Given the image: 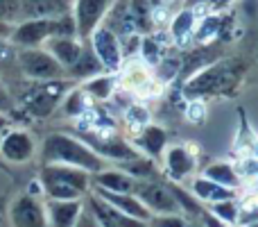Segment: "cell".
<instances>
[{
    "mask_svg": "<svg viewBox=\"0 0 258 227\" xmlns=\"http://www.w3.org/2000/svg\"><path fill=\"white\" fill-rule=\"evenodd\" d=\"M218 32H220V18L209 16V18H204V21L200 23V27L195 30V39L200 41V43H206V41H211Z\"/></svg>",
    "mask_w": 258,
    "mask_h": 227,
    "instance_id": "cell-28",
    "label": "cell"
},
{
    "mask_svg": "<svg viewBox=\"0 0 258 227\" xmlns=\"http://www.w3.org/2000/svg\"><path fill=\"white\" fill-rule=\"evenodd\" d=\"M138 143L145 148L150 155H159L165 146V132L159 127H145L138 137Z\"/></svg>",
    "mask_w": 258,
    "mask_h": 227,
    "instance_id": "cell-25",
    "label": "cell"
},
{
    "mask_svg": "<svg viewBox=\"0 0 258 227\" xmlns=\"http://www.w3.org/2000/svg\"><path fill=\"white\" fill-rule=\"evenodd\" d=\"M125 170L129 177H134V179H152V175L156 173L152 161H143V159H138V157L132 164H125Z\"/></svg>",
    "mask_w": 258,
    "mask_h": 227,
    "instance_id": "cell-27",
    "label": "cell"
},
{
    "mask_svg": "<svg viewBox=\"0 0 258 227\" xmlns=\"http://www.w3.org/2000/svg\"><path fill=\"white\" fill-rule=\"evenodd\" d=\"M61 94H63L61 82H48V84L36 89L34 94L27 98V112H32L34 116H48L54 107H57Z\"/></svg>",
    "mask_w": 258,
    "mask_h": 227,
    "instance_id": "cell-14",
    "label": "cell"
},
{
    "mask_svg": "<svg viewBox=\"0 0 258 227\" xmlns=\"http://www.w3.org/2000/svg\"><path fill=\"white\" fill-rule=\"evenodd\" d=\"M213 216H218V220H222L224 225H236L238 207H236V202H233V198L215 202L213 205Z\"/></svg>",
    "mask_w": 258,
    "mask_h": 227,
    "instance_id": "cell-26",
    "label": "cell"
},
{
    "mask_svg": "<svg viewBox=\"0 0 258 227\" xmlns=\"http://www.w3.org/2000/svg\"><path fill=\"white\" fill-rule=\"evenodd\" d=\"M50 36H75V21L71 14L59 18H25V23L12 30L9 41L21 48H36Z\"/></svg>",
    "mask_w": 258,
    "mask_h": 227,
    "instance_id": "cell-2",
    "label": "cell"
},
{
    "mask_svg": "<svg viewBox=\"0 0 258 227\" xmlns=\"http://www.w3.org/2000/svg\"><path fill=\"white\" fill-rule=\"evenodd\" d=\"M242 227H256V223L254 225H242Z\"/></svg>",
    "mask_w": 258,
    "mask_h": 227,
    "instance_id": "cell-41",
    "label": "cell"
},
{
    "mask_svg": "<svg viewBox=\"0 0 258 227\" xmlns=\"http://www.w3.org/2000/svg\"><path fill=\"white\" fill-rule=\"evenodd\" d=\"M21 16V0H0V21L12 23Z\"/></svg>",
    "mask_w": 258,
    "mask_h": 227,
    "instance_id": "cell-29",
    "label": "cell"
},
{
    "mask_svg": "<svg viewBox=\"0 0 258 227\" xmlns=\"http://www.w3.org/2000/svg\"><path fill=\"white\" fill-rule=\"evenodd\" d=\"M91 43H93V53L95 57L100 59L104 68L109 71H116L120 66V43H118V36L113 34L109 27L104 25H98L93 32H91Z\"/></svg>",
    "mask_w": 258,
    "mask_h": 227,
    "instance_id": "cell-8",
    "label": "cell"
},
{
    "mask_svg": "<svg viewBox=\"0 0 258 227\" xmlns=\"http://www.w3.org/2000/svg\"><path fill=\"white\" fill-rule=\"evenodd\" d=\"M16 64L32 80H54V77L63 75V66L48 50L23 48L21 53H16Z\"/></svg>",
    "mask_w": 258,
    "mask_h": 227,
    "instance_id": "cell-6",
    "label": "cell"
},
{
    "mask_svg": "<svg viewBox=\"0 0 258 227\" xmlns=\"http://www.w3.org/2000/svg\"><path fill=\"white\" fill-rule=\"evenodd\" d=\"M71 0H21V16L25 18H59L71 14Z\"/></svg>",
    "mask_w": 258,
    "mask_h": 227,
    "instance_id": "cell-12",
    "label": "cell"
},
{
    "mask_svg": "<svg viewBox=\"0 0 258 227\" xmlns=\"http://www.w3.org/2000/svg\"><path fill=\"white\" fill-rule=\"evenodd\" d=\"M43 161L45 164H66L82 168L86 173H98L102 168V159L95 155V150L86 148L84 143L75 141L63 134H52L43 143Z\"/></svg>",
    "mask_w": 258,
    "mask_h": 227,
    "instance_id": "cell-1",
    "label": "cell"
},
{
    "mask_svg": "<svg viewBox=\"0 0 258 227\" xmlns=\"http://www.w3.org/2000/svg\"><path fill=\"white\" fill-rule=\"evenodd\" d=\"M170 39H165V34H147L145 39H141V50L145 55V62L150 66H156L168 53Z\"/></svg>",
    "mask_w": 258,
    "mask_h": 227,
    "instance_id": "cell-20",
    "label": "cell"
},
{
    "mask_svg": "<svg viewBox=\"0 0 258 227\" xmlns=\"http://www.w3.org/2000/svg\"><path fill=\"white\" fill-rule=\"evenodd\" d=\"M9 34H12V25L5 23V21H0V39H5V36L9 39Z\"/></svg>",
    "mask_w": 258,
    "mask_h": 227,
    "instance_id": "cell-37",
    "label": "cell"
},
{
    "mask_svg": "<svg viewBox=\"0 0 258 227\" xmlns=\"http://www.w3.org/2000/svg\"><path fill=\"white\" fill-rule=\"evenodd\" d=\"M98 187L107 189V191H118V193H132L134 189V177H129L127 173H116V170H109V173L98 175Z\"/></svg>",
    "mask_w": 258,
    "mask_h": 227,
    "instance_id": "cell-22",
    "label": "cell"
},
{
    "mask_svg": "<svg viewBox=\"0 0 258 227\" xmlns=\"http://www.w3.org/2000/svg\"><path fill=\"white\" fill-rule=\"evenodd\" d=\"M186 114H188V118H190L192 123H200L202 118H206V107H204V103H200V100L190 103V105H188V109H186Z\"/></svg>",
    "mask_w": 258,
    "mask_h": 227,
    "instance_id": "cell-34",
    "label": "cell"
},
{
    "mask_svg": "<svg viewBox=\"0 0 258 227\" xmlns=\"http://www.w3.org/2000/svg\"><path fill=\"white\" fill-rule=\"evenodd\" d=\"M132 193L147 209L156 211V214H177L181 209V205L177 202L170 187H163V184L154 182V179H134Z\"/></svg>",
    "mask_w": 258,
    "mask_h": 227,
    "instance_id": "cell-5",
    "label": "cell"
},
{
    "mask_svg": "<svg viewBox=\"0 0 258 227\" xmlns=\"http://www.w3.org/2000/svg\"><path fill=\"white\" fill-rule=\"evenodd\" d=\"M86 207H89L93 218L102 227H145V220H138V218H134V216L122 214L120 209L109 205V202L102 200L100 196H89Z\"/></svg>",
    "mask_w": 258,
    "mask_h": 227,
    "instance_id": "cell-9",
    "label": "cell"
},
{
    "mask_svg": "<svg viewBox=\"0 0 258 227\" xmlns=\"http://www.w3.org/2000/svg\"><path fill=\"white\" fill-rule=\"evenodd\" d=\"M41 184L54 200H77L89 187V175L75 166L48 164L41 173Z\"/></svg>",
    "mask_w": 258,
    "mask_h": 227,
    "instance_id": "cell-3",
    "label": "cell"
},
{
    "mask_svg": "<svg viewBox=\"0 0 258 227\" xmlns=\"http://www.w3.org/2000/svg\"><path fill=\"white\" fill-rule=\"evenodd\" d=\"M192 23H195V12L192 9H181V12L177 14V16L172 18V25H170V32H172V36L177 41H183L190 36L192 32Z\"/></svg>",
    "mask_w": 258,
    "mask_h": 227,
    "instance_id": "cell-24",
    "label": "cell"
},
{
    "mask_svg": "<svg viewBox=\"0 0 258 227\" xmlns=\"http://www.w3.org/2000/svg\"><path fill=\"white\" fill-rule=\"evenodd\" d=\"M12 107H14V103H12V98H9L7 89L0 84V112H9Z\"/></svg>",
    "mask_w": 258,
    "mask_h": 227,
    "instance_id": "cell-36",
    "label": "cell"
},
{
    "mask_svg": "<svg viewBox=\"0 0 258 227\" xmlns=\"http://www.w3.org/2000/svg\"><path fill=\"white\" fill-rule=\"evenodd\" d=\"M147 112L143 107H138V105H132V107L127 109V123L132 125L134 129H141V127H145L147 125Z\"/></svg>",
    "mask_w": 258,
    "mask_h": 227,
    "instance_id": "cell-31",
    "label": "cell"
},
{
    "mask_svg": "<svg viewBox=\"0 0 258 227\" xmlns=\"http://www.w3.org/2000/svg\"><path fill=\"white\" fill-rule=\"evenodd\" d=\"M192 191H195L197 198H202V200H211V202H220V200H229V198H233V191L227 187H222V184L213 182V179H195V184H192Z\"/></svg>",
    "mask_w": 258,
    "mask_h": 227,
    "instance_id": "cell-19",
    "label": "cell"
},
{
    "mask_svg": "<svg viewBox=\"0 0 258 227\" xmlns=\"http://www.w3.org/2000/svg\"><path fill=\"white\" fill-rule=\"evenodd\" d=\"M192 157L188 155L183 148H170L168 150V175L174 179V182H179V179H183L186 175L192 173Z\"/></svg>",
    "mask_w": 258,
    "mask_h": 227,
    "instance_id": "cell-18",
    "label": "cell"
},
{
    "mask_svg": "<svg viewBox=\"0 0 258 227\" xmlns=\"http://www.w3.org/2000/svg\"><path fill=\"white\" fill-rule=\"evenodd\" d=\"M245 71V62L227 59L218 62L215 66L204 68L197 77H192L186 84V96H204V94H222L229 86H233Z\"/></svg>",
    "mask_w": 258,
    "mask_h": 227,
    "instance_id": "cell-4",
    "label": "cell"
},
{
    "mask_svg": "<svg viewBox=\"0 0 258 227\" xmlns=\"http://www.w3.org/2000/svg\"><path fill=\"white\" fill-rule=\"evenodd\" d=\"M5 125H7V118H3V116H0V129H3Z\"/></svg>",
    "mask_w": 258,
    "mask_h": 227,
    "instance_id": "cell-40",
    "label": "cell"
},
{
    "mask_svg": "<svg viewBox=\"0 0 258 227\" xmlns=\"http://www.w3.org/2000/svg\"><path fill=\"white\" fill-rule=\"evenodd\" d=\"M122 86L129 89L136 96H152L159 91V82L152 77L150 68L141 66V64L132 62L122 73Z\"/></svg>",
    "mask_w": 258,
    "mask_h": 227,
    "instance_id": "cell-11",
    "label": "cell"
},
{
    "mask_svg": "<svg viewBox=\"0 0 258 227\" xmlns=\"http://www.w3.org/2000/svg\"><path fill=\"white\" fill-rule=\"evenodd\" d=\"M109 5L111 0H75V7H71V16L75 21V34H80V39H89L91 32L104 18Z\"/></svg>",
    "mask_w": 258,
    "mask_h": 227,
    "instance_id": "cell-7",
    "label": "cell"
},
{
    "mask_svg": "<svg viewBox=\"0 0 258 227\" xmlns=\"http://www.w3.org/2000/svg\"><path fill=\"white\" fill-rule=\"evenodd\" d=\"M14 227H45V211L32 196H21L9 207Z\"/></svg>",
    "mask_w": 258,
    "mask_h": 227,
    "instance_id": "cell-10",
    "label": "cell"
},
{
    "mask_svg": "<svg viewBox=\"0 0 258 227\" xmlns=\"http://www.w3.org/2000/svg\"><path fill=\"white\" fill-rule=\"evenodd\" d=\"M100 68H102V64H100V59L95 57L93 50L82 48L80 57H77L75 64L68 68V73H71V75H75V77H89V75L100 73Z\"/></svg>",
    "mask_w": 258,
    "mask_h": 227,
    "instance_id": "cell-21",
    "label": "cell"
},
{
    "mask_svg": "<svg viewBox=\"0 0 258 227\" xmlns=\"http://www.w3.org/2000/svg\"><path fill=\"white\" fill-rule=\"evenodd\" d=\"M161 3H163L165 7H168V5H177V3H181V0H161Z\"/></svg>",
    "mask_w": 258,
    "mask_h": 227,
    "instance_id": "cell-38",
    "label": "cell"
},
{
    "mask_svg": "<svg viewBox=\"0 0 258 227\" xmlns=\"http://www.w3.org/2000/svg\"><path fill=\"white\" fill-rule=\"evenodd\" d=\"M150 225L152 227H190V223L179 218L177 214H161L156 218H150Z\"/></svg>",
    "mask_w": 258,
    "mask_h": 227,
    "instance_id": "cell-30",
    "label": "cell"
},
{
    "mask_svg": "<svg viewBox=\"0 0 258 227\" xmlns=\"http://www.w3.org/2000/svg\"><path fill=\"white\" fill-rule=\"evenodd\" d=\"M43 43L48 46V53L63 66V71H68L82 53V46L73 36H50Z\"/></svg>",
    "mask_w": 258,
    "mask_h": 227,
    "instance_id": "cell-16",
    "label": "cell"
},
{
    "mask_svg": "<svg viewBox=\"0 0 258 227\" xmlns=\"http://www.w3.org/2000/svg\"><path fill=\"white\" fill-rule=\"evenodd\" d=\"M16 64V50L12 48V43L0 39V68H7Z\"/></svg>",
    "mask_w": 258,
    "mask_h": 227,
    "instance_id": "cell-33",
    "label": "cell"
},
{
    "mask_svg": "<svg viewBox=\"0 0 258 227\" xmlns=\"http://www.w3.org/2000/svg\"><path fill=\"white\" fill-rule=\"evenodd\" d=\"M0 152L5 155V159L21 164V161H27L34 155V141H32L30 134H25V132H9L7 137L3 139Z\"/></svg>",
    "mask_w": 258,
    "mask_h": 227,
    "instance_id": "cell-15",
    "label": "cell"
},
{
    "mask_svg": "<svg viewBox=\"0 0 258 227\" xmlns=\"http://www.w3.org/2000/svg\"><path fill=\"white\" fill-rule=\"evenodd\" d=\"M204 177L206 179H213V182L222 184L227 189H236L240 184V175L231 168L229 164H213L204 170Z\"/></svg>",
    "mask_w": 258,
    "mask_h": 227,
    "instance_id": "cell-23",
    "label": "cell"
},
{
    "mask_svg": "<svg viewBox=\"0 0 258 227\" xmlns=\"http://www.w3.org/2000/svg\"><path fill=\"white\" fill-rule=\"evenodd\" d=\"M82 207L77 200H52L48 202V214L52 227H73L80 216Z\"/></svg>",
    "mask_w": 258,
    "mask_h": 227,
    "instance_id": "cell-17",
    "label": "cell"
},
{
    "mask_svg": "<svg viewBox=\"0 0 258 227\" xmlns=\"http://www.w3.org/2000/svg\"><path fill=\"white\" fill-rule=\"evenodd\" d=\"M188 5H202V3H206V0H186Z\"/></svg>",
    "mask_w": 258,
    "mask_h": 227,
    "instance_id": "cell-39",
    "label": "cell"
},
{
    "mask_svg": "<svg viewBox=\"0 0 258 227\" xmlns=\"http://www.w3.org/2000/svg\"><path fill=\"white\" fill-rule=\"evenodd\" d=\"M73 227H102V225H100L98 220L93 218V214L86 209V211H80V216H77V220Z\"/></svg>",
    "mask_w": 258,
    "mask_h": 227,
    "instance_id": "cell-35",
    "label": "cell"
},
{
    "mask_svg": "<svg viewBox=\"0 0 258 227\" xmlns=\"http://www.w3.org/2000/svg\"><path fill=\"white\" fill-rule=\"evenodd\" d=\"M111 89H113V80H111V77H100V80H93L89 86H86V91L95 94L98 98H109Z\"/></svg>",
    "mask_w": 258,
    "mask_h": 227,
    "instance_id": "cell-32",
    "label": "cell"
},
{
    "mask_svg": "<svg viewBox=\"0 0 258 227\" xmlns=\"http://www.w3.org/2000/svg\"><path fill=\"white\" fill-rule=\"evenodd\" d=\"M98 196L102 198V200H107L109 205H113L116 209H120L122 214H127V216H134V218H138V220H150L152 218V211L147 209L134 193H118V191L113 193V191H107V189L98 187Z\"/></svg>",
    "mask_w": 258,
    "mask_h": 227,
    "instance_id": "cell-13",
    "label": "cell"
}]
</instances>
